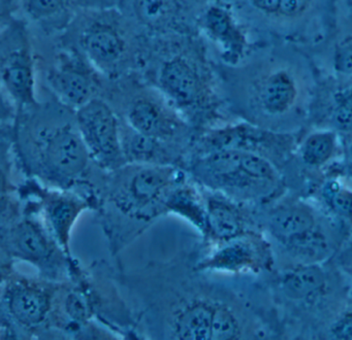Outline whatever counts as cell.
Returning a JSON list of instances; mask_svg holds the SVG:
<instances>
[{
	"label": "cell",
	"mask_w": 352,
	"mask_h": 340,
	"mask_svg": "<svg viewBox=\"0 0 352 340\" xmlns=\"http://www.w3.org/2000/svg\"><path fill=\"white\" fill-rule=\"evenodd\" d=\"M228 66L232 102L246 123L284 134L310 124L319 73L306 49L270 43Z\"/></svg>",
	"instance_id": "cell-1"
},
{
	"label": "cell",
	"mask_w": 352,
	"mask_h": 340,
	"mask_svg": "<svg viewBox=\"0 0 352 340\" xmlns=\"http://www.w3.org/2000/svg\"><path fill=\"white\" fill-rule=\"evenodd\" d=\"M333 0H241L251 26L275 43L310 49L320 45L329 32Z\"/></svg>",
	"instance_id": "cell-2"
},
{
	"label": "cell",
	"mask_w": 352,
	"mask_h": 340,
	"mask_svg": "<svg viewBox=\"0 0 352 340\" xmlns=\"http://www.w3.org/2000/svg\"><path fill=\"white\" fill-rule=\"evenodd\" d=\"M195 172L206 185L243 199H261L281 187L279 167L267 157L251 150L206 152L195 163Z\"/></svg>",
	"instance_id": "cell-3"
},
{
	"label": "cell",
	"mask_w": 352,
	"mask_h": 340,
	"mask_svg": "<svg viewBox=\"0 0 352 340\" xmlns=\"http://www.w3.org/2000/svg\"><path fill=\"white\" fill-rule=\"evenodd\" d=\"M76 122L90 157L98 164L107 169L118 168L124 164L118 121L108 103L91 99L77 109Z\"/></svg>",
	"instance_id": "cell-4"
},
{
	"label": "cell",
	"mask_w": 352,
	"mask_h": 340,
	"mask_svg": "<svg viewBox=\"0 0 352 340\" xmlns=\"http://www.w3.org/2000/svg\"><path fill=\"white\" fill-rule=\"evenodd\" d=\"M40 141L41 162L46 174L55 181H74L87 168L91 157L78 128L63 126L50 130Z\"/></svg>",
	"instance_id": "cell-5"
},
{
	"label": "cell",
	"mask_w": 352,
	"mask_h": 340,
	"mask_svg": "<svg viewBox=\"0 0 352 340\" xmlns=\"http://www.w3.org/2000/svg\"><path fill=\"white\" fill-rule=\"evenodd\" d=\"M1 78L9 94L21 104L34 102V67L23 31L13 29L3 41Z\"/></svg>",
	"instance_id": "cell-6"
},
{
	"label": "cell",
	"mask_w": 352,
	"mask_h": 340,
	"mask_svg": "<svg viewBox=\"0 0 352 340\" xmlns=\"http://www.w3.org/2000/svg\"><path fill=\"white\" fill-rule=\"evenodd\" d=\"M306 51L320 78L352 84V18L336 27L320 45Z\"/></svg>",
	"instance_id": "cell-7"
},
{
	"label": "cell",
	"mask_w": 352,
	"mask_h": 340,
	"mask_svg": "<svg viewBox=\"0 0 352 340\" xmlns=\"http://www.w3.org/2000/svg\"><path fill=\"white\" fill-rule=\"evenodd\" d=\"M277 245L281 259L287 262L286 267L289 270L309 264H321L335 253L338 232L321 218L311 230Z\"/></svg>",
	"instance_id": "cell-8"
},
{
	"label": "cell",
	"mask_w": 352,
	"mask_h": 340,
	"mask_svg": "<svg viewBox=\"0 0 352 340\" xmlns=\"http://www.w3.org/2000/svg\"><path fill=\"white\" fill-rule=\"evenodd\" d=\"M158 84L166 98L182 109L203 103L204 86L197 68L184 57L166 60L158 73Z\"/></svg>",
	"instance_id": "cell-9"
},
{
	"label": "cell",
	"mask_w": 352,
	"mask_h": 340,
	"mask_svg": "<svg viewBox=\"0 0 352 340\" xmlns=\"http://www.w3.org/2000/svg\"><path fill=\"white\" fill-rule=\"evenodd\" d=\"M80 45L91 63L107 70L118 65L126 52L122 31L117 24L104 19L94 21L82 31Z\"/></svg>",
	"instance_id": "cell-10"
},
{
	"label": "cell",
	"mask_w": 352,
	"mask_h": 340,
	"mask_svg": "<svg viewBox=\"0 0 352 340\" xmlns=\"http://www.w3.org/2000/svg\"><path fill=\"white\" fill-rule=\"evenodd\" d=\"M204 30L208 36L219 45L222 59L226 65H234L248 52L243 36L232 12L226 6L214 4L209 6L201 19Z\"/></svg>",
	"instance_id": "cell-11"
},
{
	"label": "cell",
	"mask_w": 352,
	"mask_h": 340,
	"mask_svg": "<svg viewBox=\"0 0 352 340\" xmlns=\"http://www.w3.org/2000/svg\"><path fill=\"white\" fill-rule=\"evenodd\" d=\"M320 220L318 212L308 204L289 200L270 210L265 225L276 242L281 243L311 230Z\"/></svg>",
	"instance_id": "cell-12"
},
{
	"label": "cell",
	"mask_w": 352,
	"mask_h": 340,
	"mask_svg": "<svg viewBox=\"0 0 352 340\" xmlns=\"http://www.w3.org/2000/svg\"><path fill=\"white\" fill-rule=\"evenodd\" d=\"M329 275L322 264H309L288 270L280 280L279 291L290 303H310L324 297Z\"/></svg>",
	"instance_id": "cell-13"
},
{
	"label": "cell",
	"mask_w": 352,
	"mask_h": 340,
	"mask_svg": "<svg viewBox=\"0 0 352 340\" xmlns=\"http://www.w3.org/2000/svg\"><path fill=\"white\" fill-rule=\"evenodd\" d=\"M50 84L65 105L78 109L94 99V80L87 68L78 61H63L50 76Z\"/></svg>",
	"instance_id": "cell-14"
},
{
	"label": "cell",
	"mask_w": 352,
	"mask_h": 340,
	"mask_svg": "<svg viewBox=\"0 0 352 340\" xmlns=\"http://www.w3.org/2000/svg\"><path fill=\"white\" fill-rule=\"evenodd\" d=\"M8 307L16 321L28 327L41 325L50 311V295L30 282L13 284L8 292Z\"/></svg>",
	"instance_id": "cell-15"
},
{
	"label": "cell",
	"mask_w": 352,
	"mask_h": 340,
	"mask_svg": "<svg viewBox=\"0 0 352 340\" xmlns=\"http://www.w3.org/2000/svg\"><path fill=\"white\" fill-rule=\"evenodd\" d=\"M126 119L133 131L160 141L174 135L178 128L164 107L147 97L135 98L129 104Z\"/></svg>",
	"instance_id": "cell-16"
},
{
	"label": "cell",
	"mask_w": 352,
	"mask_h": 340,
	"mask_svg": "<svg viewBox=\"0 0 352 340\" xmlns=\"http://www.w3.org/2000/svg\"><path fill=\"white\" fill-rule=\"evenodd\" d=\"M175 170L166 165H147L129 179L126 198L131 206L143 209L157 201L174 181Z\"/></svg>",
	"instance_id": "cell-17"
},
{
	"label": "cell",
	"mask_w": 352,
	"mask_h": 340,
	"mask_svg": "<svg viewBox=\"0 0 352 340\" xmlns=\"http://www.w3.org/2000/svg\"><path fill=\"white\" fill-rule=\"evenodd\" d=\"M11 247L14 255L38 265L46 263L53 253L50 241L41 227L32 220L20 223L12 231Z\"/></svg>",
	"instance_id": "cell-18"
},
{
	"label": "cell",
	"mask_w": 352,
	"mask_h": 340,
	"mask_svg": "<svg viewBox=\"0 0 352 340\" xmlns=\"http://www.w3.org/2000/svg\"><path fill=\"white\" fill-rule=\"evenodd\" d=\"M206 230L218 240L230 241L244 233V222L236 206L226 200L208 201Z\"/></svg>",
	"instance_id": "cell-19"
},
{
	"label": "cell",
	"mask_w": 352,
	"mask_h": 340,
	"mask_svg": "<svg viewBox=\"0 0 352 340\" xmlns=\"http://www.w3.org/2000/svg\"><path fill=\"white\" fill-rule=\"evenodd\" d=\"M215 304L197 301L185 307L175 321L177 339H211L212 319Z\"/></svg>",
	"instance_id": "cell-20"
},
{
	"label": "cell",
	"mask_w": 352,
	"mask_h": 340,
	"mask_svg": "<svg viewBox=\"0 0 352 340\" xmlns=\"http://www.w3.org/2000/svg\"><path fill=\"white\" fill-rule=\"evenodd\" d=\"M338 135L337 132L329 129L309 134L298 148L300 163L315 170L329 164L337 155Z\"/></svg>",
	"instance_id": "cell-21"
},
{
	"label": "cell",
	"mask_w": 352,
	"mask_h": 340,
	"mask_svg": "<svg viewBox=\"0 0 352 340\" xmlns=\"http://www.w3.org/2000/svg\"><path fill=\"white\" fill-rule=\"evenodd\" d=\"M83 209L84 204L79 200L65 196L51 198L47 204V214L53 232L65 253H69V235L74 223Z\"/></svg>",
	"instance_id": "cell-22"
},
{
	"label": "cell",
	"mask_w": 352,
	"mask_h": 340,
	"mask_svg": "<svg viewBox=\"0 0 352 340\" xmlns=\"http://www.w3.org/2000/svg\"><path fill=\"white\" fill-rule=\"evenodd\" d=\"M258 243H251L240 240V237L232 239L230 243L218 251L211 259L203 264V267L214 269L239 270L247 266H254L258 263Z\"/></svg>",
	"instance_id": "cell-23"
},
{
	"label": "cell",
	"mask_w": 352,
	"mask_h": 340,
	"mask_svg": "<svg viewBox=\"0 0 352 340\" xmlns=\"http://www.w3.org/2000/svg\"><path fill=\"white\" fill-rule=\"evenodd\" d=\"M133 5L140 21L152 28L170 24L179 10L178 0H135Z\"/></svg>",
	"instance_id": "cell-24"
},
{
	"label": "cell",
	"mask_w": 352,
	"mask_h": 340,
	"mask_svg": "<svg viewBox=\"0 0 352 340\" xmlns=\"http://www.w3.org/2000/svg\"><path fill=\"white\" fill-rule=\"evenodd\" d=\"M325 205L338 218L352 222V191L336 179H327L320 188Z\"/></svg>",
	"instance_id": "cell-25"
},
{
	"label": "cell",
	"mask_w": 352,
	"mask_h": 340,
	"mask_svg": "<svg viewBox=\"0 0 352 340\" xmlns=\"http://www.w3.org/2000/svg\"><path fill=\"white\" fill-rule=\"evenodd\" d=\"M166 206L173 212L187 216L193 224L197 225V227H199L201 230H206L207 210L201 209L199 202L195 200V196L190 192L178 190L168 198Z\"/></svg>",
	"instance_id": "cell-26"
},
{
	"label": "cell",
	"mask_w": 352,
	"mask_h": 340,
	"mask_svg": "<svg viewBox=\"0 0 352 340\" xmlns=\"http://www.w3.org/2000/svg\"><path fill=\"white\" fill-rule=\"evenodd\" d=\"M240 337V323L236 315L228 305L215 304L212 319L211 339L230 340Z\"/></svg>",
	"instance_id": "cell-27"
},
{
	"label": "cell",
	"mask_w": 352,
	"mask_h": 340,
	"mask_svg": "<svg viewBox=\"0 0 352 340\" xmlns=\"http://www.w3.org/2000/svg\"><path fill=\"white\" fill-rule=\"evenodd\" d=\"M69 0H24V6L32 19L43 20L60 14Z\"/></svg>",
	"instance_id": "cell-28"
},
{
	"label": "cell",
	"mask_w": 352,
	"mask_h": 340,
	"mask_svg": "<svg viewBox=\"0 0 352 340\" xmlns=\"http://www.w3.org/2000/svg\"><path fill=\"white\" fill-rule=\"evenodd\" d=\"M65 311L73 321L84 323L91 315V306L83 294L73 292L67 295L65 299Z\"/></svg>",
	"instance_id": "cell-29"
},
{
	"label": "cell",
	"mask_w": 352,
	"mask_h": 340,
	"mask_svg": "<svg viewBox=\"0 0 352 340\" xmlns=\"http://www.w3.org/2000/svg\"><path fill=\"white\" fill-rule=\"evenodd\" d=\"M325 337L327 339L352 340V307L331 321Z\"/></svg>",
	"instance_id": "cell-30"
},
{
	"label": "cell",
	"mask_w": 352,
	"mask_h": 340,
	"mask_svg": "<svg viewBox=\"0 0 352 340\" xmlns=\"http://www.w3.org/2000/svg\"><path fill=\"white\" fill-rule=\"evenodd\" d=\"M343 167L346 174L352 179V133L342 135Z\"/></svg>",
	"instance_id": "cell-31"
},
{
	"label": "cell",
	"mask_w": 352,
	"mask_h": 340,
	"mask_svg": "<svg viewBox=\"0 0 352 340\" xmlns=\"http://www.w3.org/2000/svg\"><path fill=\"white\" fill-rule=\"evenodd\" d=\"M339 265L352 280V242L340 255Z\"/></svg>",
	"instance_id": "cell-32"
}]
</instances>
